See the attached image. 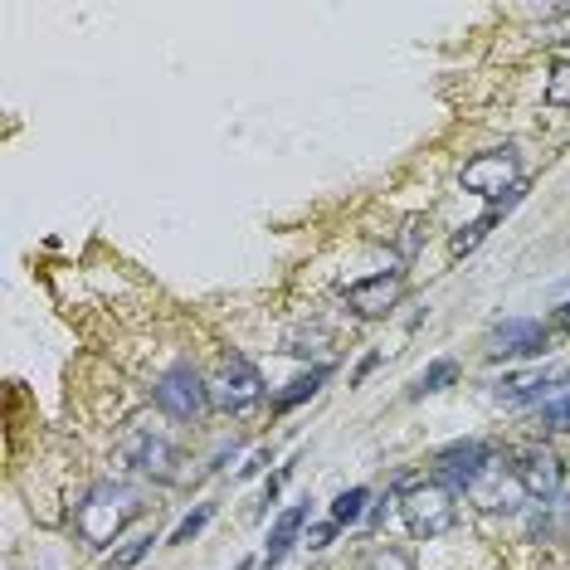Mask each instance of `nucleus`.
<instances>
[{
    "label": "nucleus",
    "mask_w": 570,
    "mask_h": 570,
    "mask_svg": "<svg viewBox=\"0 0 570 570\" xmlns=\"http://www.w3.org/2000/svg\"><path fill=\"white\" fill-rule=\"evenodd\" d=\"M375 361H381V357H366V361H361V366H357V381H366V375L375 371Z\"/></svg>",
    "instance_id": "b1692460"
},
{
    "label": "nucleus",
    "mask_w": 570,
    "mask_h": 570,
    "mask_svg": "<svg viewBox=\"0 0 570 570\" xmlns=\"http://www.w3.org/2000/svg\"><path fill=\"white\" fill-rule=\"evenodd\" d=\"M152 541H156V537H136L132 546H122V551H118V561H112V570H128V566H136L146 551H152Z\"/></svg>",
    "instance_id": "412c9836"
},
{
    "label": "nucleus",
    "mask_w": 570,
    "mask_h": 570,
    "mask_svg": "<svg viewBox=\"0 0 570 570\" xmlns=\"http://www.w3.org/2000/svg\"><path fill=\"white\" fill-rule=\"evenodd\" d=\"M459 186L473 190V196H483V200H503V190L512 196V190L522 186V156H517V146H493V152H478L473 162L459 171Z\"/></svg>",
    "instance_id": "7ed1b4c3"
},
{
    "label": "nucleus",
    "mask_w": 570,
    "mask_h": 570,
    "mask_svg": "<svg viewBox=\"0 0 570 570\" xmlns=\"http://www.w3.org/2000/svg\"><path fill=\"white\" fill-rule=\"evenodd\" d=\"M307 527V507H288L278 522H273V531H268V551H264V566H278L283 556L293 551V541H298V531Z\"/></svg>",
    "instance_id": "4468645a"
},
{
    "label": "nucleus",
    "mask_w": 570,
    "mask_h": 570,
    "mask_svg": "<svg viewBox=\"0 0 570 570\" xmlns=\"http://www.w3.org/2000/svg\"><path fill=\"white\" fill-rule=\"evenodd\" d=\"M234 570H254V561H239V566H234Z\"/></svg>",
    "instance_id": "a878e982"
},
{
    "label": "nucleus",
    "mask_w": 570,
    "mask_h": 570,
    "mask_svg": "<svg viewBox=\"0 0 570 570\" xmlns=\"http://www.w3.org/2000/svg\"><path fill=\"white\" fill-rule=\"evenodd\" d=\"M469 497L483 512H517L522 503H531L527 497V487H522V478L512 473V463H503V459H493L483 473L469 483Z\"/></svg>",
    "instance_id": "0eeeda50"
},
{
    "label": "nucleus",
    "mask_w": 570,
    "mask_h": 570,
    "mask_svg": "<svg viewBox=\"0 0 570 570\" xmlns=\"http://www.w3.org/2000/svg\"><path fill=\"white\" fill-rule=\"evenodd\" d=\"M493 459H497V453L487 449L483 439H463V443H449V449H443L439 459H435V478H439L443 487H453V493H469V483H473V478L483 473V469H487V463H493Z\"/></svg>",
    "instance_id": "6e6552de"
},
{
    "label": "nucleus",
    "mask_w": 570,
    "mask_h": 570,
    "mask_svg": "<svg viewBox=\"0 0 570 570\" xmlns=\"http://www.w3.org/2000/svg\"><path fill=\"white\" fill-rule=\"evenodd\" d=\"M512 473L522 478V487H527V497H556L561 493V463H556L551 449H522L512 453Z\"/></svg>",
    "instance_id": "9b49d317"
},
{
    "label": "nucleus",
    "mask_w": 570,
    "mask_h": 570,
    "mask_svg": "<svg viewBox=\"0 0 570 570\" xmlns=\"http://www.w3.org/2000/svg\"><path fill=\"white\" fill-rule=\"evenodd\" d=\"M522 196H527V186H517V190H512V196H503V200H497V205H493V210H487V215H478V220H473V224H469V230H463V234H453V254H473V249L483 244L487 234H493V224L503 220V215H507V210H512V205H517Z\"/></svg>",
    "instance_id": "ddd939ff"
},
{
    "label": "nucleus",
    "mask_w": 570,
    "mask_h": 570,
    "mask_svg": "<svg viewBox=\"0 0 570 570\" xmlns=\"http://www.w3.org/2000/svg\"><path fill=\"white\" fill-rule=\"evenodd\" d=\"M259 395H264V375L249 357H224L220 371H215L210 381V401L215 409H224V415H239V409L259 405Z\"/></svg>",
    "instance_id": "39448f33"
},
{
    "label": "nucleus",
    "mask_w": 570,
    "mask_h": 570,
    "mask_svg": "<svg viewBox=\"0 0 570 570\" xmlns=\"http://www.w3.org/2000/svg\"><path fill=\"white\" fill-rule=\"evenodd\" d=\"M366 503H371L366 487H347V493H341L337 503H332V522H337V527H351V522H361Z\"/></svg>",
    "instance_id": "dca6fc26"
},
{
    "label": "nucleus",
    "mask_w": 570,
    "mask_h": 570,
    "mask_svg": "<svg viewBox=\"0 0 570 570\" xmlns=\"http://www.w3.org/2000/svg\"><path fill=\"white\" fill-rule=\"evenodd\" d=\"M401 512H405L409 537H419V541H435V537H443V531H453V522H459V503H453V487H443L439 478L405 487Z\"/></svg>",
    "instance_id": "f03ea898"
},
{
    "label": "nucleus",
    "mask_w": 570,
    "mask_h": 570,
    "mask_svg": "<svg viewBox=\"0 0 570 570\" xmlns=\"http://www.w3.org/2000/svg\"><path fill=\"white\" fill-rule=\"evenodd\" d=\"M401 293H405V273L401 268H385V273H371V278L351 283L347 303L357 307L361 317H381V313H391V307L401 303Z\"/></svg>",
    "instance_id": "9d476101"
},
{
    "label": "nucleus",
    "mask_w": 570,
    "mask_h": 570,
    "mask_svg": "<svg viewBox=\"0 0 570 570\" xmlns=\"http://www.w3.org/2000/svg\"><path fill=\"white\" fill-rule=\"evenodd\" d=\"M264 463H268V453H254V463H244V473H239V478H254Z\"/></svg>",
    "instance_id": "5701e85b"
},
{
    "label": "nucleus",
    "mask_w": 570,
    "mask_h": 570,
    "mask_svg": "<svg viewBox=\"0 0 570 570\" xmlns=\"http://www.w3.org/2000/svg\"><path fill=\"white\" fill-rule=\"evenodd\" d=\"M152 401L156 409H162L166 419H180V425H196V419H205V409H210V385L200 381L190 366H176V371H166L162 381L152 385Z\"/></svg>",
    "instance_id": "20e7f679"
},
{
    "label": "nucleus",
    "mask_w": 570,
    "mask_h": 570,
    "mask_svg": "<svg viewBox=\"0 0 570 570\" xmlns=\"http://www.w3.org/2000/svg\"><path fill=\"white\" fill-rule=\"evenodd\" d=\"M551 332L537 317H507L493 337H487V361H517V357H541Z\"/></svg>",
    "instance_id": "1a4fd4ad"
},
{
    "label": "nucleus",
    "mask_w": 570,
    "mask_h": 570,
    "mask_svg": "<svg viewBox=\"0 0 570 570\" xmlns=\"http://www.w3.org/2000/svg\"><path fill=\"white\" fill-rule=\"evenodd\" d=\"M561 322H566V327H570V303H566V307H561Z\"/></svg>",
    "instance_id": "393cba45"
},
{
    "label": "nucleus",
    "mask_w": 570,
    "mask_h": 570,
    "mask_svg": "<svg viewBox=\"0 0 570 570\" xmlns=\"http://www.w3.org/2000/svg\"><path fill=\"white\" fill-rule=\"evenodd\" d=\"M546 102L551 108H570V64L551 68V84H546Z\"/></svg>",
    "instance_id": "aec40b11"
},
{
    "label": "nucleus",
    "mask_w": 570,
    "mask_h": 570,
    "mask_svg": "<svg viewBox=\"0 0 570 570\" xmlns=\"http://www.w3.org/2000/svg\"><path fill=\"white\" fill-rule=\"evenodd\" d=\"M561 385V371H541V375H517V381H503L497 385V401L507 405H541L546 395Z\"/></svg>",
    "instance_id": "f8f14e48"
},
{
    "label": "nucleus",
    "mask_w": 570,
    "mask_h": 570,
    "mask_svg": "<svg viewBox=\"0 0 570 570\" xmlns=\"http://www.w3.org/2000/svg\"><path fill=\"white\" fill-rule=\"evenodd\" d=\"M453 375H459V366H453V361H435V366H429V371L419 375L415 385H409V401H419V395H435V391H443V385H449Z\"/></svg>",
    "instance_id": "f3484780"
},
{
    "label": "nucleus",
    "mask_w": 570,
    "mask_h": 570,
    "mask_svg": "<svg viewBox=\"0 0 570 570\" xmlns=\"http://www.w3.org/2000/svg\"><path fill=\"white\" fill-rule=\"evenodd\" d=\"M327 375H332V366H313V371H307V375H298V381H293V385H288V391H283V395H278V409H293V405L313 401V395H317V385H322V381H327Z\"/></svg>",
    "instance_id": "2eb2a0df"
},
{
    "label": "nucleus",
    "mask_w": 570,
    "mask_h": 570,
    "mask_svg": "<svg viewBox=\"0 0 570 570\" xmlns=\"http://www.w3.org/2000/svg\"><path fill=\"white\" fill-rule=\"evenodd\" d=\"M210 512H215L210 503H200V507L190 512L186 522H180L176 531H171V546H186V541H196V537H200V527H205V522H210Z\"/></svg>",
    "instance_id": "6ab92c4d"
},
{
    "label": "nucleus",
    "mask_w": 570,
    "mask_h": 570,
    "mask_svg": "<svg viewBox=\"0 0 570 570\" xmlns=\"http://www.w3.org/2000/svg\"><path fill=\"white\" fill-rule=\"evenodd\" d=\"M122 459H128L132 473L152 478V483H176L180 478V469H176L180 453L162 435H152V429H132V439L122 443Z\"/></svg>",
    "instance_id": "423d86ee"
},
{
    "label": "nucleus",
    "mask_w": 570,
    "mask_h": 570,
    "mask_svg": "<svg viewBox=\"0 0 570 570\" xmlns=\"http://www.w3.org/2000/svg\"><path fill=\"white\" fill-rule=\"evenodd\" d=\"M142 493L128 483H98L84 493V503L74 507V531L84 537L88 546H112L122 531L142 517Z\"/></svg>",
    "instance_id": "f257e3e1"
},
{
    "label": "nucleus",
    "mask_w": 570,
    "mask_h": 570,
    "mask_svg": "<svg viewBox=\"0 0 570 570\" xmlns=\"http://www.w3.org/2000/svg\"><path fill=\"white\" fill-rule=\"evenodd\" d=\"M361 570H415V566H409V556L395 551V546H375L366 561H361Z\"/></svg>",
    "instance_id": "a211bd4d"
},
{
    "label": "nucleus",
    "mask_w": 570,
    "mask_h": 570,
    "mask_svg": "<svg viewBox=\"0 0 570 570\" xmlns=\"http://www.w3.org/2000/svg\"><path fill=\"white\" fill-rule=\"evenodd\" d=\"M332 531H337V522H332V527H307V537H303V541L313 546V551H322V546L332 541Z\"/></svg>",
    "instance_id": "4be33fe9"
}]
</instances>
